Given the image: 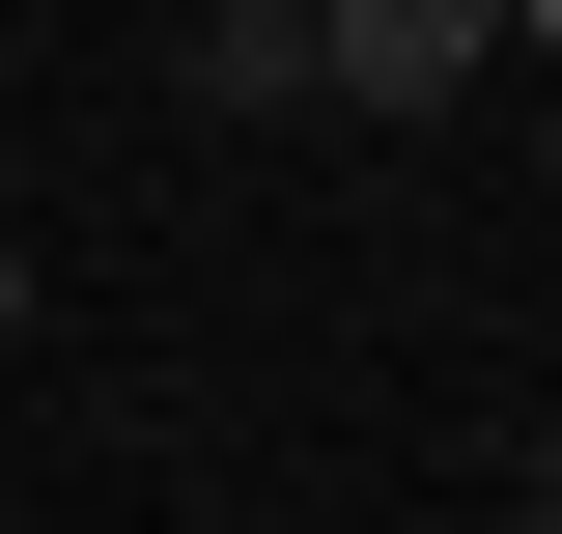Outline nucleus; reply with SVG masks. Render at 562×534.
Instances as JSON below:
<instances>
[{"label": "nucleus", "instance_id": "423d86ee", "mask_svg": "<svg viewBox=\"0 0 562 534\" xmlns=\"http://www.w3.org/2000/svg\"><path fill=\"white\" fill-rule=\"evenodd\" d=\"M506 534H562V507H506Z\"/></svg>", "mask_w": 562, "mask_h": 534}, {"label": "nucleus", "instance_id": "f03ea898", "mask_svg": "<svg viewBox=\"0 0 562 534\" xmlns=\"http://www.w3.org/2000/svg\"><path fill=\"white\" fill-rule=\"evenodd\" d=\"M169 57H198V113H310V85H338V57H310V0H198Z\"/></svg>", "mask_w": 562, "mask_h": 534}, {"label": "nucleus", "instance_id": "39448f33", "mask_svg": "<svg viewBox=\"0 0 562 534\" xmlns=\"http://www.w3.org/2000/svg\"><path fill=\"white\" fill-rule=\"evenodd\" d=\"M506 29H562V0H506Z\"/></svg>", "mask_w": 562, "mask_h": 534}, {"label": "nucleus", "instance_id": "0eeeda50", "mask_svg": "<svg viewBox=\"0 0 562 534\" xmlns=\"http://www.w3.org/2000/svg\"><path fill=\"white\" fill-rule=\"evenodd\" d=\"M535 169H562V141H535Z\"/></svg>", "mask_w": 562, "mask_h": 534}, {"label": "nucleus", "instance_id": "7ed1b4c3", "mask_svg": "<svg viewBox=\"0 0 562 534\" xmlns=\"http://www.w3.org/2000/svg\"><path fill=\"white\" fill-rule=\"evenodd\" d=\"M0 337H29V254H0Z\"/></svg>", "mask_w": 562, "mask_h": 534}, {"label": "nucleus", "instance_id": "20e7f679", "mask_svg": "<svg viewBox=\"0 0 562 534\" xmlns=\"http://www.w3.org/2000/svg\"><path fill=\"white\" fill-rule=\"evenodd\" d=\"M535 507H562V422H535Z\"/></svg>", "mask_w": 562, "mask_h": 534}, {"label": "nucleus", "instance_id": "f257e3e1", "mask_svg": "<svg viewBox=\"0 0 562 534\" xmlns=\"http://www.w3.org/2000/svg\"><path fill=\"white\" fill-rule=\"evenodd\" d=\"M310 57H338V113H450L506 57V0H310Z\"/></svg>", "mask_w": 562, "mask_h": 534}]
</instances>
